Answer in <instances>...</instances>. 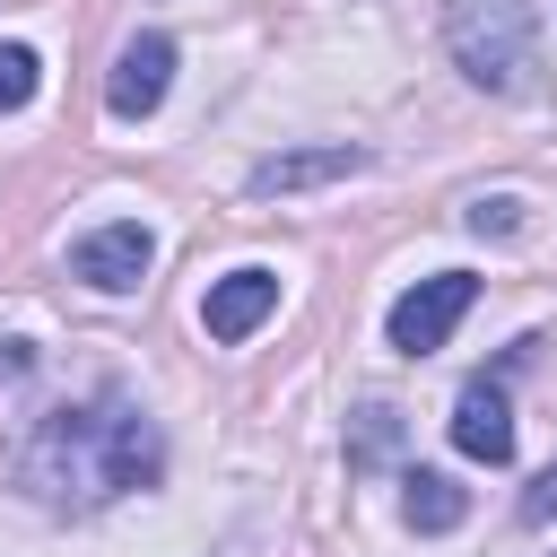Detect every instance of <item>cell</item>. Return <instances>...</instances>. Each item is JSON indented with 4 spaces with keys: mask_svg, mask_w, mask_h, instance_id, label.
I'll use <instances>...</instances> for the list:
<instances>
[{
    "mask_svg": "<svg viewBox=\"0 0 557 557\" xmlns=\"http://www.w3.org/2000/svg\"><path fill=\"white\" fill-rule=\"evenodd\" d=\"M165 470V435L148 426V409L131 400H96V409H52L35 426V453H26V479L52 496V505H104V496H131Z\"/></svg>",
    "mask_w": 557,
    "mask_h": 557,
    "instance_id": "6da1fadb",
    "label": "cell"
},
{
    "mask_svg": "<svg viewBox=\"0 0 557 557\" xmlns=\"http://www.w3.org/2000/svg\"><path fill=\"white\" fill-rule=\"evenodd\" d=\"M444 52L470 87L513 96L531 78V0H444Z\"/></svg>",
    "mask_w": 557,
    "mask_h": 557,
    "instance_id": "7a4b0ae2",
    "label": "cell"
},
{
    "mask_svg": "<svg viewBox=\"0 0 557 557\" xmlns=\"http://www.w3.org/2000/svg\"><path fill=\"white\" fill-rule=\"evenodd\" d=\"M470 305H479V278H470V270H435V278H418L409 296H392V313H383V339H392L400 357H435Z\"/></svg>",
    "mask_w": 557,
    "mask_h": 557,
    "instance_id": "3957f363",
    "label": "cell"
},
{
    "mask_svg": "<svg viewBox=\"0 0 557 557\" xmlns=\"http://www.w3.org/2000/svg\"><path fill=\"white\" fill-rule=\"evenodd\" d=\"M148 261H157V235H148L139 218H113V226H87V235L70 244V278H87L96 296H131V287L148 278Z\"/></svg>",
    "mask_w": 557,
    "mask_h": 557,
    "instance_id": "277c9868",
    "label": "cell"
},
{
    "mask_svg": "<svg viewBox=\"0 0 557 557\" xmlns=\"http://www.w3.org/2000/svg\"><path fill=\"white\" fill-rule=\"evenodd\" d=\"M165 87H174V35H131L122 52H113V78H104V104L122 113V122H148L157 104H165Z\"/></svg>",
    "mask_w": 557,
    "mask_h": 557,
    "instance_id": "5b68a950",
    "label": "cell"
},
{
    "mask_svg": "<svg viewBox=\"0 0 557 557\" xmlns=\"http://www.w3.org/2000/svg\"><path fill=\"white\" fill-rule=\"evenodd\" d=\"M348 174H366V148L322 139V148H278V157H261V165L244 174V191H252V200H287V191H322V183H348Z\"/></svg>",
    "mask_w": 557,
    "mask_h": 557,
    "instance_id": "8992f818",
    "label": "cell"
},
{
    "mask_svg": "<svg viewBox=\"0 0 557 557\" xmlns=\"http://www.w3.org/2000/svg\"><path fill=\"white\" fill-rule=\"evenodd\" d=\"M270 313H278V270H226L200 296V331L209 339H252Z\"/></svg>",
    "mask_w": 557,
    "mask_h": 557,
    "instance_id": "52a82bcc",
    "label": "cell"
},
{
    "mask_svg": "<svg viewBox=\"0 0 557 557\" xmlns=\"http://www.w3.org/2000/svg\"><path fill=\"white\" fill-rule=\"evenodd\" d=\"M453 444H461L470 461H487V470L513 461V409H505V392H496L487 374L461 383V400H453Z\"/></svg>",
    "mask_w": 557,
    "mask_h": 557,
    "instance_id": "ba28073f",
    "label": "cell"
},
{
    "mask_svg": "<svg viewBox=\"0 0 557 557\" xmlns=\"http://www.w3.org/2000/svg\"><path fill=\"white\" fill-rule=\"evenodd\" d=\"M400 487H409V496H400V513H409V531H453V522L470 513V496H461V487H453L444 470H409Z\"/></svg>",
    "mask_w": 557,
    "mask_h": 557,
    "instance_id": "9c48e42d",
    "label": "cell"
},
{
    "mask_svg": "<svg viewBox=\"0 0 557 557\" xmlns=\"http://www.w3.org/2000/svg\"><path fill=\"white\" fill-rule=\"evenodd\" d=\"M35 87H44V61H35V44H0V113L35 104Z\"/></svg>",
    "mask_w": 557,
    "mask_h": 557,
    "instance_id": "30bf717a",
    "label": "cell"
},
{
    "mask_svg": "<svg viewBox=\"0 0 557 557\" xmlns=\"http://www.w3.org/2000/svg\"><path fill=\"white\" fill-rule=\"evenodd\" d=\"M470 226H479V235H513V226H522V200H479Z\"/></svg>",
    "mask_w": 557,
    "mask_h": 557,
    "instance_id": "8fae6325",
    "label": "cell"
},
{
    "mask_svg": "<svg viewBox=\"0 0 557 557\" xmlns=\"http://www.w3.org/2000/svg\"><path fill=\"white\" fill-rule=\"evenodd\" d=\"M522 522H557V461L531 479V496H522Z\"/></svg>",
    "mask_w": 557,
    "mask_h": 557,
    "instance_id": "7c38bea8",
    "label": "cell"
}]
</instances>
